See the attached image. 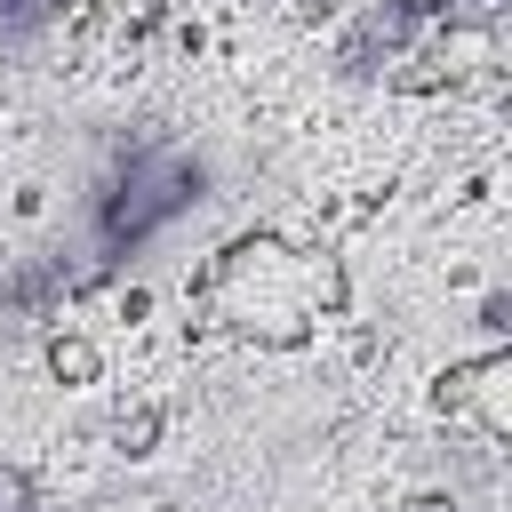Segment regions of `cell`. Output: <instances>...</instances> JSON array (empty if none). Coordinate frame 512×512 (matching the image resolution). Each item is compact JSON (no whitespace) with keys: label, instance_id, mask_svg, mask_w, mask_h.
Instances as JSON below:
<instances>
[{"label":"cell","instance_id":"6da1fadb","mask_svg":"<svg viewBox=\"0 0 512 512\" xmlns=\"http://www.w3.org/2000/svg\"><path fill=\"white\" fill-rule=\"evenodd\" d=\"M336 304V264L328 256H304L272 232H248L232 240L208 272H200V312L224 328V336H248L264 352H288L320 328V312Z\"/></svg>","mask_w":512,"mask_h":512},{"label":"cell","instance_id":"7a4b0ae2","mask_svg":"<svg viewBox=\"0 0 512 512\" xmlns=\"http://www.w3.org/2000/svg\"><path fill=\"white\" fill-rule=\"evenodd\" d=\"M184 200H192V168H184L176 152H144V160L120 176L104 232H112V240H144V232H152V224H168Z\"/></svg>","mask_w":512,"mask_h":512},{"label":"cell","instance_id":"3957f363","mask_svg":"<svg viewBox=\"0 0 512 512\" xmlns=\"http://www.w3.org/2000/svg\"><path fill=\"white\" fill-rule=\"evenodd\" d=\"M440 416L448 424H472L480 440H504L512 432V360L504 352H480L464 368L440 376Z\"/></svg>","mask_w":512,"mask_h":512},{"label":"cell","instance_id":"277c9868","mask_svg":"<svg viewBox=\"0 0 512 512\" xmlns=\"http://www.w3.org/2000/svg\"><path fill=\"white\" fill-rule=\"evenodd\" d=\"M48 360H56V376H64V384H88V376H96V344H80V336H56V352H48Z\"/></svg>","mask_w":512,"mask_h":512}]
</instances>
